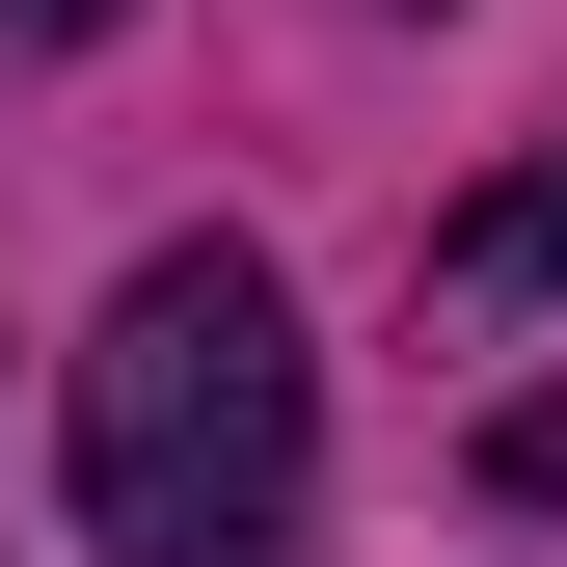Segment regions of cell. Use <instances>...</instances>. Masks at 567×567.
Masks as SVG:
<instances>
[{
    "label": "cell",
    "instance_id": "cell-1",
    "mask_svg": "<svg viewBox=\"0 0 567 567\" xmlns=\"http://www.w3.org/2000/svg\"><path fill=\"white\" fill-rule=\"evenodd\" d=\"M324 486V351L244 244H163L82 324V540L109 567H270Z\"/></svg>",
    "mask_w": 567,
    "mask_h": 567
},
{
    "label": "cell",
    "instance_id": "cell-2",
    "mask_svg": "<svg viewBox=\"0 0 567 567\" xmlns=\"http://www.w3.org/2000/svg\"><path fill=\"white\" fill-rule=\"evenodd\" d=\"M0 28H135V0H0Z\"/></svg>",
    "mask_w": 567,
    "mask_h": 567
}]
</instances>
